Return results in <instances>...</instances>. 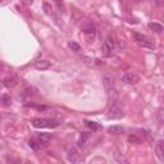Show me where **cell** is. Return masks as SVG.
I'll return each instance as SVG.
<instances>
[{"label": "cell", "mask_w": 164, "mask_h": 164, "mask_svg": "<svg viewBox=\"0 0 164 164\" xmlns=\"http://www.w3.org/2000/svg\"><path fill=\"white\" fill-rule=\"evenodd\" d=\"M68 46L72 49L73 52H79V49H81V46L77 44V42H74V41H69V44H68Z\"/></svg>", "instance_id": "cell-21"}, {"label": "cell", "mask_w": 164, "mask_h": 164, "mask_svg": "<svg viewBox=\"0 0 164 164\" xmlns=\"http://www.w3.org/2000/svg\"><path fill=\"white\" fill-rule=\"evenodd\" d=\"M114 46H116V44H114L113 39H112V37H107V40L104 41V44H103V46H101V50L109 53V52H112L113 49H114Z\"/></svg>", "instance_id": "cell-10"}, {"label": "cell", "mask_w": 164, "mask_h": 164, "mask_svg": "<svg viewBox=\"0 0 164 164\" xmlns=\"http://www.w3.org/2000/svg\"><path fill=\"white\" fill-rule=\"evenodd\" d=\"M82 30H84L85 35H86V39L89 40V42H91L95 39V26H94V23L87 22L84 27H82Z\"/></svg>", "instance_id": "cell-5"}, {"label": "cell", "mask_w": 164, "mask_h": 164, "mask_svg": "<svg viewBox=\"0 0 164 164\" xmlns=\"http://www.w3.org/2000/svg\"><path fill=\"white\" fill-rule=\"evenodd\" d=\"M0 103H2V105H4V107H9L10 105V97L8 95H3L2 97H0Z\"/></svg>", "instance_id": "cell-17"}, {"label": "cell", "mask_w": 164, "mask_h": 164, "mask_svg": "<svg viewBox=\"0 0 164 164\" xmlns=\"http://www.w3.org/2000/svg\"><path fill=\"white\" fill-rule=\"evenodd\" d=\"M163 145H164V141L163 140H158L156 145H155V154H156V158L159 159L160 163L164 161V150H163Z\"/></svg>", "instance_id": "cell-9"}, {"label": "cell", "mask_w": 164, "mask_h": 164, "mask_svg": "<svg viewBox=\"0 0 164 164\" xmlns=\"http://www.w3.org/2000/svg\"><path fill=\"white\" fill-rule=\"evenodd\" d=\"M113 159L116 160V161H118V163H128V160L124 158V156H122V155H119V154H114V156H113Z\"/></svg>", "instance_id": "cell-20"}, {"label": "cell", "mask_w": 164, "mask_h": 164, "mask_svg": "<svg viewBox=\"0 0 164 164\" xmlns=\"http://www.w3.org/2000/svg\"><path fill=\"white\" fill-rule=\"evenodd\" d=\"M3 82H4V85L7 87H14L15 85H17V78H15V77H8Z\"/></svg>", "instance_id": "cell-15"}, {"label": "cell", "mask_w": 164, "mask_h": 164, "mask_svg": "<svg viewBox=\"0 0 164 164\" xmlns=\"http://www.w3.org/2000/svg\"><path fill=\"white\" fill-rule=\"evenodd\" d=\"M28 144H30V147H32V149H34V150H39V149H40V146H41V145L37 142V140H36L35 137L32 139V140H30V142H28Z\"/></svg>", "instance_id": "cell-19"}, {"label": "cell", "mask_w": 164, "mask_h": 164, "mask_svg": "<svg viewBox=\"0 0 164 164\" xmlns=\"http://www.w3.org/2000/svg\"><path fill=\"white\" fill-rule=\"evenodd\" d=\"M136 36V40H137V42H139V45L140 46H142V47H146V49H155V45L151 42V41H149L145 36H141V35H139V34H136L135 35Z\"/></svg>", "instance_id": "cell-6"}, {"label": "cell", "mask_w": 164, "mask_h": 164, "mask_svg": "<svg viewBox=\"0 0 164 164\" xmlns=\"http://www.w3.org/2000/svg\"><path fill=\"white\" fill-rule=\"evenodd\" d=\"M87 140H89V134H87V132H82V135H81V137H79V140H78V146H79V147L85 146V144H86Z\"/></svg>", "instance_id": "cell-16"}, {"label": "cell", "mask_w": 164, "mask_h": 164, "mask_svg": "<svg viewBox=\"0 0 164 164\" xmlns=\"http://www.w3.org/2000/svg\"><path fill=\"white\" fill-rule=\"evenodd\" d=\"M35 68L39 69V71L47 69V68H50V62H47V60H37L35 63Z\"/></svg>", "instance_id": "cell-13"}, {"label": "cell", "mask_w": 164, "mask_h": 164, "mask_svg": "<svg viewBox=\"0 0 164 164\" xmlns=\"http://www.w3.org/2000/svg\"><path fill=\"white\" fill-rule=\"evenodd\" d=\"M36 92H37V89H35V87H27L26 89V94L27 95H34Z\"/></svg>", "instance_id": "cell-22"}, {"label": "cell", "mask_w": 164, "mask_h": 164, "mask_svg": "<svg viewBox=\"0 0 164 164\" xmlns=\"http://www.w3.org/2000/svg\"><path fill=\"white\" fill-rule=\"evenodd\" d=\"M149 28L151 31L156 32V34H161V32H163V26L160 23H158V22H150L149 23Z\"/></svg>", "instance_id": "cell-14"}, {"label": "cell", "mask_w": 164, "mask_h": 164, "mask_svg": "<svg viewBox=\"0 0 164 164\" xmlns=\"http://www.w3.org/2000/svg\"><path fill=\"white\" fill-rule=\"evenodd\" d=\"M128 141H129L131 144H141V142H142V140H141L139 136H136V135H129V136H128Z\"/></svg>", "instance_id": "cell-18"}, {"label": "cell", "mask_w": 164, "mask_h": 164, "mask_svg": "<svg viewBox=\"0 0 164 164\" xmlns=\"http://www.w3.org/2000/svg\"><path fill=\"white\" fill-rule=\"evenodd\" d=\"M54 3L58 5V9L62 12V10H63V3H62V0H54Z\"/></svg>", "instance_id": "cell-23"}, {"label": "cell", "mask_w": 164, "mask_h": 164, "mask_svg": "<svg viewBox=\"0 0 164 164\" xmlns=\"http://www.w3.org/2000/svg\"><path fill=\"white\" fill-rule=\"evenodd\" d=\"M103 82H104L105 90H107L108 96H109V101H110V103L116 101V100H117V96H118V91H117L116 84H114V78H113V76L105 74V76L103 77Z\"/></svg>", "instance_id": "cell-1"}, {"label": "cell", "mask_w": 164, "mask_h": 164, "mask_svg": "<svg viewBox=\"0 0 164 164\" xmlns=\"http://www.w3.org/2000/svg\"><path fill=\"white\" fill-rule=\"evenodd\" d=\"M67 159L69 163H79L81 161V156L77 151L76 147H71L68 150V154H67Z\"/></svg>", "instance_id": "cell-7"}, {"label": "cell", "mask_w": 164, "mask_h": 164, "mask_svg": "<svg viewBox=\"0 0 164 164\" xmlns=\"http://www.w3.org/2000/svg\"><path fill=\"white\" fill-rule=\"evenodd\" d=\"M85 126L87 128H90L92 132H100V131L103 129L99 123H96V122H91V121H85Z\"/></svg>", "instance_id": "cell-11"}, {"label": "cell", "mask_w": 164, "mask_h": 164, "mask_svg": "<svg viewBox=\"0 0 164 164\" xmlns=\"http://www.w3.org/2000/svg\"><path fill=\"white\" fill-rule=\"evenodd\" d=\"M123 116H124L123 109L117 103V100L110 103V108H109V112H108V118L109 119H121Z\"/></svg>", "instance_id": "cell-3"}, {"label": "cell", "mask_w": 164, "mask_h": 164, "mask_svg": "<svg viewBox=\"0 0 164 164\" xmlns=\"http://www.w3.org/2000/svg\"><path fill=\"white\" fill-rule=\"evenodd\" d=\"M32 126L35 128H55L59 126V122L53 118H35L32 119Z\"/></svg>", "instance_id": "cell-2"}, {"label": "cell", "mask_w": 164, "mask_h": 164, "mask_svg": "<svg viewBox=\"0 0 164 164\" xmlns=\"http://www.w3.org/2000/svg\"><path fill=\"white\" fill-rule=\"evenodd\" d=\"M108 132L112 134V135L118 136V135H122V134L124 132V128H123L122 126H110V127L108 128Z\"/></svg>", "instance_id": "cell-12"}, {"label": "cell", "mask_w": 164, "mask_h": 164, "mask_svg": "<svg viewBox=\"0 0 164 164\" xmlns=\"http://www.w3.org/2000/svg\"><path fill=\"white\" fill-rule=\"evenodd\" d=\"M0 2H2V0H0Z\"/></svg>", "instance_id": "cell-25"}, {"label": "cell", "mask_w": 164, "mask_h": 164, "mask_svg": "<svg viewBox=\"0 0 164 164\" xmlns=\"http://www.w3.org/2000/svg\"><path fill=\"white\" fill-rule=\"evenodd\" d=\"M139 81H140V77L136 73H132V72H126L122 76V82H124V84H127V85H136Z\"/></svg>", "instance_id": "cell-4"}, {"label": "cell", "mask_w": 164, "mask_h": 164, "mask_svg": "<svg viewBox=\"0 0 164 164\" xmlns=\"http://www.w3.org/2000/svg\"><path fill=\"white\" fill-rule=\"evenodd\" d=\"M22 3H25V4L30 5V4H32V3H34V0H22Z\"/></svg>", "instance_id": "cell-24"}, {"label": "cell", "mask_w": 164, "mask_h": 164, "mask_svg": "<svg viewBox=\"0 0 164 164\" xmlns=\"http://www.w3.org/2000/svg\"><path fill=\"white\" fill-rule=\"evenodd\" d=\"M35 139L37 140V142L40 145H46V144H49V142L52 141L53 135L52 134H46V132H41V134H37L35 136Z\"/></svg>", "instance_id": "cell-8"}]
</instances>
